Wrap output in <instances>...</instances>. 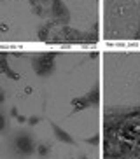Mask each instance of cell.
<instances>
[{
    "mask_svg": "<svg viewBox=\"0 0 140 159\" xmlns=\"http://www.w3.org/2000/svg\"><path fill=\"white\" fill-rule=\"evenodd\" d=\"M102 40L140 42V0H100Z\"/></svg>",
    "mask_w": 140,
    "mask_h": 159,
    "instance_id": "cell-2",
    "label": "cell"
},
{
    "mask_svg": "<svg viewBox=\"0 0 140 159\" xmlns=\"http://www.w3.org/2000/svg\"><path fill=\"white\" fill-rule=\"evenodd\" d=\"M19 40L100 42V0H0V44Z\"/></svg>",
    "mask_w": 140,
    "mask_h": 159,
    "instance_id": "cell-1",
    "label": "cell"
}]
</instances>
